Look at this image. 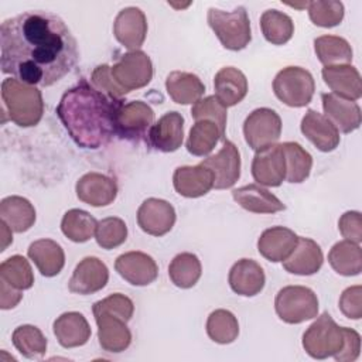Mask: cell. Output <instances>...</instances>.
<instances>
[{"label":"cell","instance_id":"45","mask_svg":"<svg viewBox=\"0 0 362 362\" xmlns=\"http://www.w3.org/2000/svg\"><path fill=\"white\" fill-rule=\"evenodd\" d=\"M191 116L197 120H212L218 124L221 132L225 134L228 112L226 107L216 99L215 95L201 98L191 107Z\"/></svg>","mask_w":362,"mask_h":362},{"label":"cell","instance_id":"49","mask_svg":"<svg viewBox=\"0 0 362 362\" xmlns=\"http://www.w3.org/2000/svg\"><path fill=\"white\" fill-rule=\"evenodd\" d=\"M338 229L341 235L351 242H362V215L358 211H348L341 215L338 221Z\"/></svg>","mask_w":362,"mask_h":362},{"label":"cell","instance_id":"27","mask_svg":"<svg viewBox=\"0 0 362 362\" xmlns=\"http://www.w3.org/2000/svg\"><path fill=\"white\" fill-rule=\"evenodd\" d=\"M298 236L286 226H273L266 229L257 239L259 253L269 262H283L293 252Z\"/></svg>","mask_w":362,"mask_h":362},{"label":"cell","instance_id":"37","mask_svg":"<svg viewBox=\"0 0 362 362\" xmlns=\"http://www.w3.org/2000/svg\"><path fill=\"white\" fill-rule=\"evenodd\" d=\"M260 28L266 41L273 45L288 42L294 34L293 20L283 11L276 8L266 10L260 17Z\"/></svg>","mask_w":362,"mask_h":362},{"label":"cell","instance_id":"50","mask_svg":"<svg viewBox=\"0 0 362 362\" xmlns=\"http://www.w3.org/2000/svg\"><path fill=\"white\" fill-rule=\"evenodd\" d=\"M344 332V345L338 354L334 355V359L338 362H354L361 352V335L352 329L342 327Z\"/></svg>","mask_w":362,"mask_h":362},{"label":"cell","instance_id":"19","mask_svg":"<svg viewBox=\"0 0 362 362\" xmlns=\"http://www.w3.org/2000/svg\"><path fill=\"white\" fill-rule=\"evenodd\" d=\"M79 201L90 206H106L112 204L117 195L116 181L100 173L83 174L75 185Z\"/></svg>","mask_w":362,"mask_h":362},{"label":"cell","instance_id":"20","mask_svg":"<svg viewBox=\"0 0 362 362\" xmlns=\"http://www.w3.org/2000/svg\"><path fill=\"white\" fill-rule=\"evenodd\" d=\"M173 185L185 198H199L214 188V173L201 163L177 167L173 174Z\"/></svg>","mask_w":362,"mask_h":362},{"label":"cell","instance_id":"29","mask_svg":"<svg viewBox=\"0 0 362 362\" xmlns=\"http://www.w3.org/2000/svg\"><path fill=\"white\" fill-rule=\"evenodd\" d=\"M214 88L216 99L225 107H230L242 102L246 96L247 79L240 69L235 66H223L214 78Z\"/></svg>","mask_w":362,"mask_h":362},{"label":"cell","instance_id":"3","mask_svg":"<svg viewBox=\"0 0 362 362\" xmlns=\"http://www.w3.org/2000/svg\"><path fill=\"white\" fill-rule=\"evenodd\" d=\"M3 115L20 127H31L40 123L44 113L41 90L34 85L24 83L16 78L1 82Z\"/></svg>","mask_w":362,"mask_h":362},{"label":"cell","instance_id":"2","mask_svg":"<svg viewBox=\"0 0 362 362\" xmlns=\"http://www.w3.org/2000/svg\"><path fill=\"white\" fill-rule=\"evenodd\" d=\"M122 102L81 81L62 95L57 115L79 147L96 150L115 134V113Z\"/></svg>","mask_w":362,"mask_h":362},{"label":"cell","instance_id":"33","mask_svg":"<svg viewBox=\"0 0 362 362\" xmlns=\"http://www.w3.org/2000/svg\"><path fill=\"white\" fill-rule=\"evenodd\" d=\"M328 263L341 276H358L362 272V249L351 240L337 242L329 253Z\"/></svg>","mask_w":362,"mask_h":362},{"label":"cell","instance_id":"38","mask_svg":"<svg viewBox=\"0 0 362 362\" xmlns=\"http://www.w3.org/2000/svg\"><path fill=\"white\" fill-rule=\"evenodd\" d=\"M286 158V178L288 182L298 184L305 181L311 173L313 157L311 154L296 141L281 143Z\"/></svg>","mask_w":362,"mask_h":362},{"label":"cell","instance_id":"25","mask_svg":"<svg viewBox=\"0 0 362 362\" xmlns=\"http://www.w3.org/2000/svg\"><path fill=\"white\" fill-rule=\"evenodd\" d=\"M324 262V255L320 245L310 238H300L296 247L283 260V267L286 272L298 276H311L317 273Z\"/></svg>","mask_w":362,"mask_h":362},{"label":"cell","instance_id":"44","mask_svg":"<svg viewBox=\"0 0 362 362\" xmlns=\"http://www.w3.org/2000/svg\"><path fill=\"white\" fill-rule=\"evenodd\" d=\"M308 16L313 24L324 28H331L338 25L344 18V4L341 1L335 0H317V1H308Z\"/></svg>","mask_w":362,"mask_h":362},{"label":"cell","instance_id":"31","mask_svg":"<svg viewBox=\"0 0 362 362\" xmlns=\"http://www.w3.org/2000/svg\"><path fill=\"white\" fill-rule=\"evenodd\" d=\"M165 89L168 96L175 103L192 105L202 98L205 92V85L195 74L185 71H173L167 75Z\"/></svg>","mask_w":362,"mask_h":362},{"label":"cell","instance_id":"43","mask_svg":"<svg viewBox=\"0 0 362 362\" xmlns=\"http://www.w3.org/2000/svg\"><path fill=\"white\" fill-rule=\"evenodd\" d=\"M96 243L106 250L115 249L124 243L127 239V226L123 219L116 216H107L98 222L95 230Z\"/></svg>","mask_w":362,"mask_h":362},{"label":"cell","instance_id":"22","mask_svg":"<svg viewBox=\"0 0 362 362\" xmlns=\"http://www.w3.org/2000/svg\"><path fill=\"white\" fill-rule=\"evenodd\" d=\"M322 79L332 93L356 102L362 96V79L355 66L351 64L324 66Z\"/></svg>","mask_w":362,"mask_h":362},{"label":"cell","instance_id":"35","mask_svg":"<svg viewBox=\"0 0 362 362\" xmlns=\"http://www.w3.org/2000/svg\"><path fill=\"white\" fill-rule=\"evenodd\" d=\"M314 49L317 58L324 66L351 64L354 58L349 42L338 35H321L314 40Z\"/></svg>","mask_w":362,"mask_h":362},{"label":"cell","instance_id":"42","mask_svg":"<svg viewBox=\"0 0 362 362\" xmlns=\"http://www.w3.org/2000/svg\"><path fill=\"white\" fill-rule=\"evenodd\" d=\"M0 280L17 290H28L34 284V273L24 256L14 255L0 264Z\"/></svg>","mask_w":362,"mask_h":362},{"label":"cell","instance_id":"21","mask_svg":"<svg viewBox=\"0 0 362 362\" xmlns=\"http://www.w3.org/2000/svg\"><path fill=\"white\" fill-rule=\"evenodd\" d=\"M301 133L320 150L329 153L339 144V132L322 113L308 109L301 119Z\"/></svg>","mask_w":362,"mask_h":362},{"label":"cell","instance_id":"41","mask_svg":"<svg viewBox=\"0 0 362 362\" xmlns=\"http://www.w3.org/2000/svg\"><path fill=\"white\" fill-rule=\"evenodd\" d=\"M206 334L216 344H230L239 335V322L230 311L215 310L206 320Z\"/></svg>","mask_w":362,"mask_h":362},{"label":"cell","instance_id":"36","mask_svg":"<svg viewBox=\"0 0 362 362\" xmlns=\"http://www.w3.org/2000/svg\"><path fill=\"white\" fill-rule=\"evenodd\" d=\"M202 273V266L197 255L184 252L178 253L168 266V276L174 286L180 288L194 287Z\"/></svg>","mask_w":362,"mask_h":362},{"label":"cell","instance_id":"15","mask_svg":"<svg viewBox=\"0 0 362 362\" xmlns=\"http://www.w3.org/2000/svg\"><path fill=\"white\" fill-rule=\"evenodd\" d=\"M109 280L107 266L95 256L83 257L75 267L68 288L71 293L88 296L102 290Z\"/></svg>","mask_w":362,"mask_h":362},{"label":"cell","instance_id":"52","mask_svg":"<svg viewBox=\"0 0 362 362\" xmlns=\"http://www.w3.org/2000/svg\"><path fill=\"white\" fill-rule=\"evenodd\" d=\"M0 226H1V252H3L13 242V235H11L10 226L4 221H0Z\"/></svg>","mask_w":362,"mask_h":362},{"label":"cell","instance_id":"1","mask_svg":"<svg viewBox=\"0 0 362 362\" xmlns=\"http://www.w3.org/2000/svg\"><path fill=\"white\" fill-rule=\"evenodd\" d=\"M76 61V40L54 13L23 11L0 25L1 72L24 83L51 86L68 75Z\"/></svg>","mask_w":362,"mask_h":362},{"label":"cell","instance_id":"39","mask_svg":"<svg viewBox=\"0 0 362 362\" xmlns=\"http://www.w3.org/2000/svg\"><path fill=\"white\" fill-rule=\"evenodd\" d=\"M96 226L98 221L89 212L76 208L66 211L61 221L62 233L76 243L89 240L95 235Z\"/></svg>","mask_w":362,"mask_h":362},{"label":"cell","instance_id":"6","mask_svg":"<svg viewBox=\"0 0 362 362\" xmlns=\"http://www.w3.org/2000/svg\"><path fill=\"white\" fill-rule=\"evenodd\" d=\"M314 90L313 75L301 66H286L277 72L273 81L276 98L290 107L307 106L314 96Z\"/></svg>","mask_w":362,"mask_h":362},{"label":"cell","instance_id":"4","mask_svg":"<svg viewBox=\"0 0 362 362\" xmlns=\"http://www.w3.org/2000/svg\"><path fill=\"white\" fill-rule=\"evenodd\" d=\"M208 24L221 41L230 51L243 49L252 40L250 20L245 7L239 6L232 11L211 7L206 16Z\"/></svg>","mask_w":362,"mask_h":362},{"label":"cell","instance_id":"10","mask_svg":"<svg viewBox=\"0 0 362 362\" xmlns=\"http://www.w3.org/2000/svg\"><path fill=\"white\" fill-rule=\"evenodd\" d=\"M281 134V119L269 107L255 109L245 119L243 136L250 148L259 150L264 146L274 144Z\"/></svg>","mask_w":362,"mask_h":362},{"label":"cell","instance_id":"17","mask_svg":"<svg viewBox=\"0 0 362 362\" xmlns=\"http://www.w3.org/2000/svg\"><path fill=\"white\" fill-rule=\"evenodd\" d=\"M115 269L127 283L133 286H147L158 276L156 260L144 252H127L120 255L115 262Z\"/></svg>","mask_w":362,"mask_h":362},{"label":"cell","instance_id":"23","mask_svg":"<svg viewBox=\"0 0 362 362\" xmlns=\"http://www.w3.org/2000/svg\"><path fill=\"white\" fill-rule=\"evenodd\" d=\"M324 116L342 133H351L361 126V107L356 102L344 99L332 92L322 93Z\"/></svg>","mask_w":362,"mask_h":362},{"label":"cell","instance_id":"9","mask_svg":"<svg viewBox=\"0 0 362 362\" xmlns=\"http://www.w3.org/2000/svg\"><path fill=\"white\" fill-rule=\"evenodd\" d=\"M154 124V112L143 100L122 102L115 113V134L127 140H140Z\"/></svg>","mask_w":362,"mask_h":362},{"label":"cell","instance_id":"51","mask_svg":"<svg viewBox=\"0 0 362 362\" xmlns=\"http://www.w3.org/2000/svg\"><path fill=\"white\" fill-rule=\"evenodd\" d=\"M23 298L21 290H17L7 284L6 281L0 280V308L10 310L14 308Z\"/></svg>","mask_w":362,"mask_h":362},{"label":"cell","instance_id":"46","mask_svg":"<svg viewBox=\"0 0 362 362\" xmlns=\"http://www.w3.org/2000/svg\"><path fill=\"white\" fill-rule=\"evenodd\" d=\"M92 308H99V310L115 313V314L123 317L126 321H130L133 317V313H134L133 301L122 293H115V294H110V296L96 301Z\"/></svg>","mask_w":362,"mask_h":362},{"label":"cell","instance_id":"28","mask_svg":"<svg viewBox=\"0 0 362 362\" xmlns=\"http://www.w3.org/2000/svg\"><path fill=\"white\" fill-rule=\"evenodd\" d=\"M54 335L64 348L85 345L90 338V327L83 314L68 311L61 314L52 324Z\"/></svg>","mask_w":362,"mask_h":362},{"label":"cell","instance_id":"5","mask_svg":"<svg viewBox=\"0 0 362 362\" xmlns=\"http://www.w3.org/2000/svg\"><path fill=\"white\" fill-rule=\"evenodd\" d=\"M274 308L279 318L287 324H301L318 314L317 294L305 286H286L279 290Z\"/></svg>","mask_w":362,"mask_h":362},{"label":"cell","instance_id":"40","mask_svg":"<svg viewBox=\"0 0 362 362\" xmlns=\"http://www.w3.org/2000/svg\"><path fill=\"white\" fill-rule=\"evenodd\" d=\"M13 345L27 359H38L47 352V338L35 325H20L13 331Z\"/></svg>","mask_w":362,"mask_h":362},{"label":"cell","instance_id":"24","mask_svg":"<svg viewBox=\"0 0 362 362\" xmlns=\"http://www.w3.org/2000/svg\"><path fill=\"white\" fill-rule=\"evenodd\" d=\"M228 281L232 291L236 294L253 297L263 290L266 276L257 262L252 259H240L230 267Z\"/></svg>","mask_w":362,"mask_h":362},{"label":"cell","instance_id":"14","mask_svg":"<svg viewBox=\"0 0 362 362\" xmlns=\"http://www.w3.org/2000/svg\"><path fill=\"white\" fill-rule=\"evenodd\" d=\"M137 223L143 232L151 236H163L175 223V209L165 199L147 198L137 209Z\"/></svg>","mask_w":362,"mask_h":362},{"label":"cell","instance_id":"48","mask_svg":"<svg viewBox=\"0 0 362 362\" xmlns=\"http://www.w3.org/2000/svg\"><path fill=\"white\" fill-rule=\"evenodd\" d=\"M341 313L351 320L362 317V287L359 284L345 288L339 297Z\"/></svg>","mask_w":362,"mask_h":362},{"label":"cell","instance_id":"26","mask_svg":"<svg viewBox=\"0 0 362 362\" xmlns=\"http://www.w3.org/2000/svg\"><path fill=\"white\" fill-rule=\"evenodd\" d=\"M238 205L253 214H274L286 209V205L260 184H247L232 191Z\"/></svg>","mask_w":362,"mask_h":362},{"label":"cell","instance_id":"34","mask_svg":"<svg viewBox=\"0 0 362 362\" xmlns=\"http://www.w3.org/2000/svg\"><path fill=\"white\" fill-rule=\"evenodd\" d=\"M223 136L225 134L221 132L218 124L212 120H197L189 130L185 146L188 153L192 156L204 157L215 148Z\"/></svg>","mask_w":362,"mask_h":362},{"label":"cell","instance_id":"11","mask_svg":"<svg viewBox=\"0 0 362 362\" xmlns=\"http://www.w3.org/2000/svg\"><path fill=\"white\" fill-rule=\"evenodd\" d=\"M92 313L98 325V339L102 349L115 354L127 349L132 342V332L127 327L129 321L115 313L99 308H92Z\"/></svg>","mask_w":362,"mask_h":362},{"label":"cell","instance_id":"8","mask_svg":"<svg viewBox=\"0 0 362 362\" xmlns=\"http://www.w3.org/2000/svg\"><path fill=\"white\" fill-rule=\"evenodd\" d=\"M110 74L117 86L126 95L150 83L153 79V64L144 51H129L120 55L110 66Z\"/></svg>","mask_w":362,"mask_h":362},{"label":"cell","instance_id":"32","mask_svg":"<svg viewBox=\"0 0 362 362\" xmlns=\"http://www.w3.org/2000/svg\"><path fill=\"white\" fill-rule=\"evenodd\" d=\"M0 218L13 232H27L35 222V209L33 204L18 195L6 197L0 202Z\"/></svg>","mask_w":362,"mask_h":362},{"label":"cell","instance_id":"16","mask_svg":"<svg viewBox=\"0 0 362 362\" xmlns=\"http://www.w3.org/2000/svg\"><path fill=\"white\" fill-rule=\"evenodd\" d=\"M115 38L127 49H139L147 35V18L139 7L120 10L113 23Z\"/></svg>","mask_w":362,"mask_h":362},{"label":"cell","instance_id":"30","mask_svg":"<svg viewBox=\"0 0 362 362\" xmlns=\"http://www.w3.org/2000/svg\"><path fill=\"white\" fill-rule=\"evenodd\" d=\"M28 257L45 277L57 276L65 264V253L59 243L52 239H38L28 246Z\"/></svg>","mask_w":362,"mask_h":362},{"label":"cell","instance_id":"13","mask_svg":"<svg viewBox=\"0 0 362 362\" xmlns=\"http://www.w3.org/2000/svg\"><path fill=\"white\" fill-rule=\"evenodd\" d=\"M201 164L214 173L215 189L230 188L240 177V153L230 140H223L221 150L202 160Z\"/></svg>","mask_w":362,"mask_h":362},{"label":"cell","instance_id":"47","mask_svg":"<svg viewBox=\"0 0 362 362\" xmlns=\"http://www.w3.org/2000/svg\"><path fill=\"white\" fill-rule=\"evenodd\" d=\"M90 82L98 90H100L102 93H105L113 99H122V96H124V92L117 86V83L112 78L110 66L106 64L98 65L93 69Z\"/></svg>","mask_w":362,"mask_h":362},{"label":"cell","instance_id":"7","mask_svg":"<svg viewBox=\"0 0 362 362\" xmlns=\"http://www.w3.org/2000/svg\"><path fill=\"white\" fill-rule=\"evenodd\" d=\"M342 345V327H338L328 313H322L303 334V348L314 359L334 356Z\"/></svg>","mask_w":362,"mask_h":362},{"label":"cell","instance_id":"12","mask_svg":"<svg viewBox=\"0 0 362 362\" xmlns=\"http://www.w3.org/2000/svg\"><path fill=\"white\" fill-rule=\"evenodd\" d=\"M255 181L266 187H279L286 180V158L281 144H269L259 150L252 161Z\"/></svg>","mask_w":362,"mask_h":362},{"label":"cell","instance_id":"18","mask_svg":"<svg viewBox=\"0 0 362 362\" xmlns=\"http://www.w3.org/2000/svg\"><path fill=\"white\" fill-rule=\"evenodd\" d=\"M148 143L156 150L173 153L178 150L184 140V117L178 112H167L163 115L147 133Z\"/></svg>","mask_w":362,"mask_h":362}]
</instances>
